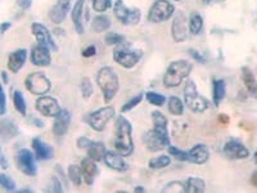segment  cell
Listing matches in <instances>:
<instances>
[{
  "label": "cell",
  "instance_id": "1",
  "mask_svg": "<svg viewBox=\"0 0 257 193\" xmlns=\"http://www.w3.org/2000/svg\"><path fill=\"white\" fill-rule=\"evenodd\" d=\"M152 123L153 128L144 135V142L147 148L152 152H158L161 149L169 148L170 136L167 131V119L160 111L152 112Z\"/></svg>",
  "mask_w": 257,
  "mask_h": 193
},
{
  "label": "cell",
  "instance_id": "2",
  "mask_svg": "<svg viewBox=\"0 0 257 193\" xmlns=\"http://www.w3.org/2000/svg\"><path fill=\"white\" fill-rule=\"evenodd\" d=\"M115 148L124 157H128L134 152L131 124L123 115L117 117L116 125H115Z\"/></svg>",
  "mask_w": 257,
  "mask_h": 193
},
{
  "label": "cell",
  "instance_id": "3",
  "mask_svg": "<svg viewBox=\"0 0 257 193\" xmlns=\"http://www.w3.org/2000/svg\"><path fill=\"white\" fill-rule=\"evenodd\" d=\"M192 64L185 60L174 61L167 67L165 76H163V85L166 88H175L179 86L183 82V80L191 75L192 72Z\"/></svg>",
  "mask_w": 257,
  "mask_h": 193
},
{
  "label": "cell",
  "instance_id": "4",
  "mask_svg": "<svg viewBox=\"0 0 257 193\" xmlns=\"http://www.w3.org/2000/svg\"><path fill=\"white\" fill-rule=\"evenodd\" d=\"M97 82L99 88H101L102 93H103L104 101L107 103L116 97L120 88V80L113 68H111V67H102L97 73Z\"/></svg>",
  "mask_w": 257,
  "mask_h": 193
},
{
  "label": "cell",
  "instance_id": "5",
  "mask_svg": "<svg viewBox=\"0 0 257 193\" xmlns=\"http://www.w3.org/2000/svg\"><path fill=\"white\" fill-rule=\"evenodd\" d=\"M184 102L191 111L197 112V114H202V112L207 111L210 107L208 101L204 98L203 95L198 93V89L193 80H188L185 82Z\"/></svg>",
  "mask_w": 257,
  "mask_h": 193
},
{
  "label": "cell",
  "instance_id": "6",
  "mask_svg": "<svg viewBox=\"0 0 257 193\" xmlns=\"http://www.w3.org/2000/svg\"><path fill=\"white\" fill-rule=\"evenodd\" d=\"M175 13V6L167 0H156L148 12V21L152 23H161L170 19Z\"/></svg>",
  "mask_w": 257,
  "mask_h": 193
},
{
  "label": "cell",
  "instance_id": "7",
  "mask_svg": "<svg viewBox=\"0 0 257 193\" xmlns=\"http://www.w3.org/2000/svg\"><path fill=\"white\" fill-rule=\"evenodd\" d=\"M26 89L35 95L47 94L52 88L51 80L48 79L44 72L30 73L25 80Z\"/></svg>",
  "mask_w": 257,
  "mask_h": 193
},
{
  "label": "cell",
  "instance_id": "8",
  "mask_svg": "<svg viewBox=\"0 0 257 193\" xmlns=\"http://www.w3.org/2000/svg\"><path fill=\"white\" fill-rule=\"evenodd\" d=\"M113 14L123 25H138L140 21V10L130 9L123 0H116L113 4Z\"/></svg>",
  "mask_w": 257,
  "mask_h": 193
},
{
  "label": "cell",
  "instance_id": "9",
  "mask_svg": "<svg viewBox=\"0 0 257 193\" xmlns=\"http://www.w3.org/2000/svg\"><path fill=\"white\" fill-rule=\"evenodd\" d=\"M113 116H115V108L107 106V107H102L94 112H90L88 116L85 117V120L91 129L102 131V130L106 129L107 124L111 119H113Z\"/></svg>",
  "mask_w": 257,
  "mask_h": 193
},
{
  "label": "cell",
  "instance_id": "10",
  "mask_svg": "<svg viewBox=\"0 0 257 193\" xmlns=\"http://www.w3.org/2000/svg\"><path fill=\"white\" fill-rule=\"evenodd\" d=\"M140 58V51H132L128 47L119 48L113 53V60L116 61L120 66L125 67V68H132L134 66H136Z\"/></svg>",
  "mask_w": 257,
  "mask_h": 193
},
{
  "label": "cell",
  "instance_id": "11",
  "mask_svg": "<svg viewBox=\"0 0 257 193\" xmlns=\"http://www.w3.org/2000/svg\"><path fill=\"white\" fill-rule=\"evenodd\" d=\"M35 153H32L30 149H21L18 153H17L16 161H17V168L22 171L23 174L27 175V177H35L38 174V168H36V164H35Z\"/></svg>",
  "mask_w": 257,
  "mask_h": 193
},
{
  "label": "cell",
  "instance_id": "12",
  "mask_svg": "<svg viewBox=\"0 0 257 193\" xmlns=\"http://www.w3.org/2000/svg\"><path fill=\"white\" fill-rule=\"evenodd\" d=\"M31 31L34 34L35 39L38 41L39 44L43 45V47L48 48L51 52H57L58 51V47H57L56 41L53 40L52 38L51 32L49 30L45 27L44 25H41V23L38 22H34L31 26Z\"/></svg>",
  "mask_w": 257,
  "mask_h": 193
},
{
  "label": "cell",
  "instance_id": "13",
  "mask_svg": "<svg viewBox=\"0 0 257 193\" xmlns=\"http://www.w3.org/2000/svg\"><path fill=\"white\" fill-rule=\"evenodd\" d=\"M35 107L43 116L47 117H56L58 112L62 110L58 101L53 97H48V95H40V98L36 101Z\"/></svg>",
  "mask_w": 257,
  "mask_h": 193
},
{
  "label": "cell",
  "instance_id": "14",
  "mask_svg": "<svg viewBox=\"0 0 257 193\" xmlns=\"http://www.w3.org/2000/svg\"><path fill=\"white\" fill-rule=\"evenodd\" d=\"M224 155L233 160H243L250 156V149L238 139H229L224 144Z\"/></svg>",
  "mask_w": 257,
  "mask_h": 193
},
{
  "label": "cell",
  "instance_id": "15",
  "mask_svg": "<svg viewBox=\"0 0 257 193\" xmlns=\"http://www.w3.org/2000/svg\"><path fill=\"white\" fill-rule=\"evenodd\" d=\"M71 8V0H58L56 4L49 10V18L53 23L60 25L66 19L68 10Z\"/></svg>",
  "mask_w": 257,
  "mask_h": 193
},
{
  "label": "cell",
  "instance_id": "16",
  "mask_svg": "<svg viewBox=\"0 0 257 193\" xmlns=\"http://www.w3.org/2000/svg\"><path fill=\"white\" fill-rule=\"evenodd\" d=\"M187 35H188V31L185 25V16L182 12H176L173 26H171V36L176 43H182L187 39Z\"/></svg>",
  "mask_w": 257,
  "mask_h": 193
},
{
  "label": "cell",
  "instance_id": "17",
  "mask_svg": "<svg viewBox=\"0 0 257 193\" xmlns=\"http://www.w3.org/2000/svg\"><path fill=\"white\" fill-rule=\"evenodd\" d=\"M71 114L68 110H61L56 117H54L53 133L57 136H62L67 133V130L71 124Z\"/></svg>",
  "mask_w": 257,
  "mask_h": 193
},
{
  "label": "cell",
  "instance_id": "18",
  "mask_svg": "<svg viewBox=\"0 0 257 193\" xmlns=\"http://www.w3.org/2000/svg\"><path fill=\"white\" fill-rule=\"evenodd\" d=\"M31 62L39 67L49 66L52 62L51 51L40 44L35 45L31 51Z\"/></svg>",
  "mask_w": 257,
  "mask_h": 193
},
{
  "label": "cell",
  "instance_id": "19",
  "mask_svg": "<svg viewBox=\"0 0 257 193\" xmlns=\"http://www.w3.org/2000/svg\"><path fill=\"white\" fill-rule=\"evenodd\" d=\"M104 162L110 169L112 170L120 171V173H124L128 169V162L124 160V156L120 152H113V151H107L106 156H104Z\"/></svg>",
  "mask_w": 257,
  "mask_h": 193
},
{
  "label": "cell",
  "instance_id": "20",
  "mask_svg": "<svg viewBox=\"0 0 257 193\" xmlns=\"http://www.w3.org/2000/svg\"><path fill=\"white\" fill-rule=\"evenodd\" d=\"M210 158V149L206 144H195L193 148L188 151V161L193 162L195 165H202L208 161Z\"/></svg>",
  "mask_w": 257,
  "mask_h": 193
},
{
  "label": "cell",
  "instance_id": "21",
  "mask_svg": "<svg viewBox=\"0 0 257 193\" xmlns=\"http://www.w3.org/2000/svg\"><path fill=\"white\" fill-rule=\"evenodd\" d=\"M26 60H27V51L26 49H18V51H14L9 54L6 66L10 70V72L17 73L25 66Z\"/></svg>",
  "mask_w": 257,
  "mask_h": 193
},
{
  "label": "cell",
  "instance_id": "22",
  "mask_svg": "<svg viewBox=\"0 0 257 193\" xmlns=\"http://www.w3.org/2000/svg\"><path fill=\"white\" fill-rule=\"evenodd\" d=\"M81 171H82V178H84V182L88 186H93L95 178L98 175V166L95 164L94 160H91L90 157L84 158L81 161Z\"/></svg>",
  "mask_w": 257,
  "mask_h": 193
},
{
  "label": "cell",
  "instance_id": "23",
  "mask_svg": "<svg viewBox=\"0 0 257 193\" xmlns=\"http://www.w3.org/2000/svg\"><path fill=\"white\" fill-rule=\"evenodd\" d=\"M32 148H34V153L36 158L40 161H45V160L53 157V148L48 143L39 139V138L32 139Z\"/></svg>",
  "mask_w": 257,
  "mask_h": 193
},
{
  "label": "cell",
  "instance_id": "24",
  "mask_svg": "<svg viewBox=\"0 0 257 193\" xmlns=\"http://www.w3.org/2000/svg\"><path fill=\"white\" fill-rule=\"evenodd\" d=\"M85 9V0H77L73 5L72 12H71V18H72L75 30L77 31L78 35L84 34V23H82V14Z\"/></svg>",
  "mask_w": 257,
  "mask_h": 193
},
{
  "label": "cell",
  "instance_id": "25",
  "mask_svg": "<svg viewBox=\"0 0 257 193\" xmlns=\"http://www.w3.org/2000/svg\"><path fill=\"white\" fill-rule=\"evenodd\" d=\"M206 190V183L203 179L197 177H189L185 179V192L187 193H202Z\"/></svg>",
  "mask_w": 257,
  "mask_h": 193
},
{
  "label": "cell",
  "instance_id": "26",
  "mask_svg": "<svg viewBox=\"0 0 257 193\" xmlns=\"http://www.w3.org/2000/svg\"><path fill=\"white\" fill-rule=\"evenodd\" d=\"M242 79H243L245 86L247 88L248 92L252 95H257V80L250 68H247V67L242 68Z\"/></svg>",
  "mask_w": 257,
  "mask_h": 193
},
{
  "label": "cell",
  "instance_id": "27",
  "mask_svg": "<svg viewBox=\"0 0 257 193\" xmlns=\"http://www.w3.org/2000/svg\"><path fill=\"white\" fill-rule=\"evenodd\" d=\"M86 151H88V157H90L94 161L103 160L107 153L106 146L102 142H93Z\"/></svg>",
  "mask_w": 257,
  "mask_h": 193
},
{
  "label": "cell",
  "instance_id": "28",
  "mask_svg": "<svg viewBox=\"0 0 257 193\" xmlns=\"http://www.w3.org/2000/svg\"><path fill=\"white\" fill-rule=\"evenodd\" d=\"M225 81L223 79L213 80V103L216 106L220 105L225 97Z\"/></svg>",
  "mask_w": 257,
  "mask_h": 193
},
{
  "label": "cell",
  "instance_id": "29",
  "mask_svg": "<svg viewBox=\"0 0 257 193\" xmlns=\"http://www.w3.org/2000/svg\"><path fill=\"white\" fill-rule=\"evenodd\" d=\"M202 29H203V18L201 17L199 13H192L189 17V30L193 35H198L201 34Z\"/></svg>",
  "mask_w": 257,
  "mask_h": 193
},
{
  "label": "cell",
  "instance_id": "30",
  "mask_svg": "<svg viewBox=\"0 0 257 193\" xmlns=\"http://www.w3.org/2000/svg\"><path fill=\"white\" fill-rule=\"evenodd\" d=\"M111 27V21L107 16H97L93 19V23H91V29L93 31L99 34V32L107 31V30Z\"/></svg>",
  "mask_w": 257,
  "mask_h": 193
},
{
  "label": "cell",
  "instance_id": "31",
  "mask_svg": "<svg viewBox=\"0 0 257 193\" xmlns=\"http://www.w3.org/2000/svg\"><path fill=\"white\" fill-rule=\"evenodd\" d=\"M167 106H169V111L175 116H182L184 112V103L179 97H175V95L170 97Z\"/></svg>",
  "mask_w": 257,
  "mask_h": 193
},
{
  "label": "cell",
  "instance_id": "32",
  "mask_svg": "<svg viewBox=\"0 0 257 193\" xmlns=\"http://www.w3.org/2000/svg\"><path fill=\"white\" fill-rule=\"evenodd\" d=\"M171 164V158L166 155H161L158 157H153L149 160V168L153 169V170H158V169L167 168L169 165Z\"/></svg>",
  "mask_w": 257,
  "mask_h": 193
},
{
  "label": "cell",
  "instance_id": "33",
  "mask_svg": "<svg viewBox=\"0 0 257 193\" xmlns=\"http://www.w3.org/2000/svg\"><path fill=\"white\" fill-rule=\"evenodd\" d=\"M68 178L69 181L72 182L75 186H81V182H82V171H81V166L78 168L76 165H69L68 168Z\"/></svg>",
  "mask_w": 257,
  "mask_h": 193
},
{
  "label": "cell",
  "instance_id": "34",
  "mask_svg": "<svg viewBox=\"0 0 257 193\" xmlns=\"http://www.w3.org/2000/svg\"><path fill=\"white\" fill-rule=\"evenodd\" d=\"M13 103H14V107H16L17 111L22 115V116H25L26 115V101H25V97H23L22 93L18 92V90L14 92V94H13Z\"/></svg>",
  "mask_w": 257,
  "mask_h": 193
},
{
  "label": "cell",
  "instance_id": "35",
  "mask_svg": "<svg viewBox=\"0 0 257 193\" xmlns=\"http://www.w3.org/2000/svg\"><path fill=\"white\" fill-rule=\"evenodd\" d=\"M162 192L167 193H185V181H175L167 183L165 187H163Z\"/></svg>",
  "mask_w": 257,
  "mask_h": 193
},
{
  "label": "cell",
  "instance_id": "36",
  "mask_svg": "<svg viewBox=\"0 0 257 193\" xmlns=\"http://www.w3.org/2000/svg\"><path fill=\"white\" fill-rule=\"evenodd\" d=\"M17 128L16 125L10 121L3 120L1 121V135L3 138H12V136L17 135Z\"/></svg>",
  "mask_w": 257,
  "mask_h": 193
},
{
  "label": "cell",
  "instance_id": "37",
  "mask_svg": "<svg viewBox=\"0 0 257 193\" xmlns=\"http://www.w3.org/2000/svg\"><path fill=\"white\" fill-rule=\"evenodd\" d=\"M145 99L148 101V103H151V105L157 106V107H161V106L165 105V102H166V97L162 94H158L156 92H148L145 94Z\"/></svg>",
  "mask_w": 257,
  "mask_h": 193
},
{
  "label": "cell",
  "instance_id": "38",
  "mask_svg": "<svg viewBox=\"0 0 257 193\" xmlns=\"http://www.w3.org/2000/svg\"><path fill=\"white\" fill-rule=\"evenodd\" d=\"M80 89H81L82 97L85 99H89L93 95L94 90H93V84L90 82V79L89 77H82L81 84H80Z\"/></svg>",
  "mask_w": 257,
  "mask_h": 193
},
{
  "label": "cell",
  "instance_id": "39",
  "mask_svg": "<svg viewBox=\"0 0 257 193\" xmlns=\"http://www.w3.org/2000/svg\"><path fill=\"white\" fill-rule=\"evenodd\" d=\"M143 98H144V94H143V93H139L138 95H135L134 98H131L128 102H126L125 105L121 107V112H123V114H125V112L130 111V110H132L134 107H136V106H138L139 103L143 101Z\"/></svg>",
  "mask_w": 257,
  "mask_h": 193
},
{
  "label": "cell",
  "instance_id": "40",
  "mask_svg": "<svg viewBox=\"0 0 257 193\" xmlns=\"http://www.w3.org/2000/svg\"><path fill=\"white\" fill-rule=\"evenodd\" d=\"M112 6V0H93V8L95 12L103 13Z\"/></svg>",
  "mask_w": 257,
  "mask_h": 193
},
{
  "label": "cell",
  "instance_id": "41",
  "mask_svg": "<svg viewBox=\"0 0 257 193\" xmlns=\"http://www.w3.org/2000/svg\"><path fill=\"white\" fill-rule=\"evenodd\" d=\"M124 41H125V36L120 35L117 32H110L106 35L107 45H117L124 43Z\"/></svg>",
  "mask_w": 257,
  "mask_h": 193
},
{
  "label": "cell",
  "instance_id": "42",
  "mask_svg": "<svg viewBox=\"0 0 257 193\" xmlns=\"http://www.w3.org/2000/svg\"><path fill=\"white\" fill-rule=\"evenodd\" d=\"M0 186L5 191L16 190V183H14V181L10 179V178L5 174H0Z\"/></svg>",
  "mask_w": 257,
  "mask_h": 193
},
{
  "label": "cell",
  "instance_id": "43",
  "mask_svg": "<svg viewBox=\"0 0 257 193\" xmlns=\"http://www.w3.org/2000/svg\"><path fill=\"white\" fill-rule=\"evenodd\" d=\"M169 153L170 155H173L176 160H179V161H188V152H185V151H182V149L176 148V147H169Z\"/></svg>",
  "mask_w": 257,
  "mask_h": 193
},
{
  "label": "cell",
  "instance_id": "44",
  "mask_svg": "<svg viewBox=\"0 0 257 193\" xmlns=\"http://www.w3.org/2000/svg\"><path fill=\"white\" fill-rule=\"evenodd\" d=\"M91 143H93V140H90L86 136H80L77 139V147L81 149H88Z\"/></svg>",
  "mask_w": 257,
  "mask_h": 193
},
{
  "label": "cell",
  "instance_id": "45",
  "mask_svg": "<svg viewBox=\"0 0 257 193\" xmlns=\"http://www.w3.org/2000/svg\"><path fill=\"white\" fill-rule=\"evenodd\" d=\"M49 191L51 192H62V184L61 182L57 179L56 177L52 178V183H51V187H49Z\"/></svg>",
  "mask_w": 257,
  "mask_h": 193
},
{
  "label": "cell",
  "instance_id": "46",
  "mask_svg": "<svg viewBox=\"0 0 257 193\" xmlns=\"http://www.w3.org/2000/svg\"><path fill=\"white\" fill-rule=\"evenodd\" d=\"M189 53H191L192 57L194 58L197 62H199V64H206V60H204V57L198 51H194V49H189Z\"/></svg>",
  "mask_w": 257,
  "mask_h": 193
},
{
  "label": "cell",
  "instance_id": "47",
  "mask_svg": "<svg viewBox=\"0 0 257 193\" xmlns=\"http://www.w3.org/2000/svg\"><path fill=\"white\" fill-rule=\"evenodd\" d=\"M95 53H97V48H95L94 45H90V47H88L86 49L82 51V57L85 58L93 57V56H95Z\"/></svg>",
  "mask_w": 257,
  "mask_h": 193
},
{
  "label": "cell",
  "instance_id": "48",
  "mask_svg": "<svg viewBox=\"0 0 257 193\" xmlns=\"http://www.w3.org/2000/svg\"><path fill=\"white\" fill-rule=\"evenodd\" d=\"M17 4H18V5L21 6L22 9L27 10V9H30V8H31L32 0H17Z\"/></svg>",
  "mask_w": 257,
  "mask_h": 193
},
{
  "label": "cell",
  "instance_id": "49",
  "mask_svg": "<svg viewBox=\"0 0 257 193\" xmlns=\"http://www.w3.org/2000/svg\"><path fill=\"white\" fill-rule=\"evenodd\" d=\"M5 107H6V99H5V92L1 89V103H0V114H5Z\"/></svg>",
  "mask_w": 257,
  "mask_h": 193
},
{
  "label": "cell",
  "instance_id": "50",
  "mask_svg": "<svg viewBox=\"0 0 257 193\" xmlns=\"http://www.w3.org/2000/svg\"><path fill=\"white\" fill-rule=\"evenodd\" d=\"M219 121L223 124V125H228V123H229V117L225 116V115H220Z\"/></svg>",
  "mask_w": 257,
  "mask_h": 193
},
{
  "label": "cell",
  "instance_id": "51",
  "mask_svg": "<svg viewBox=\"0 0 257 193\" xmlns=\"http://www.w3.org/2000/svg\"><path fill=\"white\" fill-rule=\"evenodd\" d=\"M0 162H1V168H3V169L8 168V162H6L5 156H4V155L0 156Z\"/></svg>",
  "mask_w": 257,
  "mask_h": 193
},
{
  "label": "cell",
  "instance_id": "52",
  "mask_svg": "<svg viewBox=\"0 0 257 193\" xmlns=\"http://www.w3.org/2000/svg\"><path fill=\"white\" fill-rule=\"evenodd\" d=\"M10 22H4V23H1V34H4V32L6 31V30L8 29H10Z\"/></svg>",
  "mask_w": 257,
  "mask_h": 193
},
{
  "label": "cell",
  "instance_id": "53",
  "mask_svg": "<svg viewBox=\"0 0 257 193\" xmlns=\"http://www.w3.org/2000/svg\"><path fill=\"white\" fill-rule=\"evenodd\" d=\"M251 183L254 184L255 187L257 188V171H255L254 174H252V178H251Z\"/></svg>",
  "mask_w": 257,
  "mask_h": 193
},
{
  "label": "cell",
  "instance_id": "54",
  "mask_svg": "<svg viewBox=\"0 0 257 193\" xmlns=\"http://www.w3.org/2000/svg\"><path fill=\"white\" fill-rule=\"evenodd\" d=\"M203 4H215V3H221V1H225V0H202Z\"/></svg>",
  "mask_w": 257,
  "mask_h": 193
},
{
  "label": "cell",
  "instance_id": "55",
  "mask_svg": "<svg viewBox=\"0 0 257 193\" xmlns=\"http://www.w3.org/2000/svg\"><path fill=\"white\" fill-rule=\"evenodd\" d=\"M1 76H3V81H4V84H6V82H8V77H6V72H1Z\"/></svg>",
  "mask_w": 257,
  "mask_h": 193
},
{
  "label": "cell",
  "instance_id": "56",
  "mask_svg": "<svg viewBox=\"0 0 257 193\" xmlns=\"http://www.w3.org/2000/svg\"><path fill=\"white\" fill-rule=\"evenodd\" d=\"M19 192H27V193H31V192H34V191H32V190H21V191H19Z\"/></svg>",
  "mask_w": 257,
  "mask_h": 193
},
{
  "label": "cell",
  "instance_id": "57",
  "mask_svg": "<svg viewBox=\"0 0 257 193\" xmlns=\"http://www.w3.org/2000/svg\"><path fill=\"white\" fill-rule=\"evenodd\" d=\"M254 160H255V162H256V164H257V151H256V152H255V155H254Z\"/></svg>",
  "mask_w": 257,
  "mask_h": 193
},
{
  "label": "cell",
  "instance_id": "58",
  "mask_svg": "<svg viewBox=\"0 0 257 193\" xmlns=\"http://www.w3.org/2000/svg\"><path fill=\"white\" fill-rule=\"evenodd\" d=\"M136 192H144V190H143V188H136Z\"/></svg>",
  "mask_w": 257,
  "mask_h": 193
},
{
  "label": "cell",
  "instance_id": "59",
  "mask_svg": "<svg viewBox=\"0 0 257 193\" xmlns=\"http://www.w3.org/2000/svg\"><path fill=\"white\" fill-rule=\"evenodd\" d=\"M175 1H180V0H175Z\"/></svg>",
  "mask_w": 257,
  "mask_h": 193
}]
</instances>
